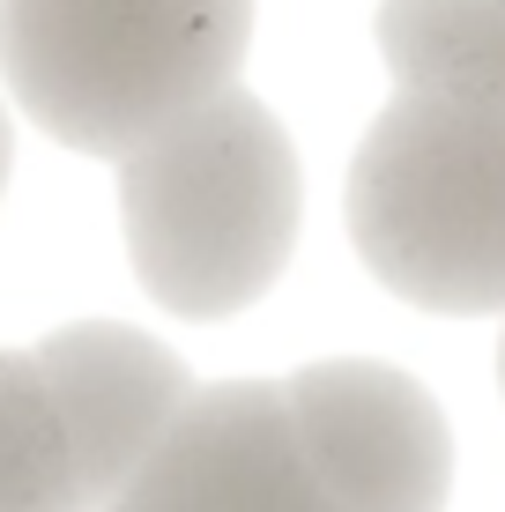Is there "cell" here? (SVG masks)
<instances>
[{
    "instance_id": "1",
    "label": "cell",
    "mask_w": 505,
    "mask_h": 512,
    "mask_svg": "<svg viewBox=\"0 0 505 512\" xmlns=\"http://www.w3.org/2000/svg\"><path fill=\"white\" fill-rule=\"evenodd\" d=\"M119 164V238L134 282L179 320H238L283 282L298 245L305 171L290 127L246 82H216Z\"/></svg>"
},
{
    "instance_id": "2",
    "label": "cell",
    "mask_w": 505,
    "mask_h": 512,
    "mask_svg": "<svg viewBox=\"0 0 505 512\" xmlns=\"http://www.w3.org/2000/svg\"><path fill=\"white\" fill-rule=\"evenodd\" d=\"M342 223L364 275L402 305L505 312V104L394 90L350 156Z\"/></svg>"
},
{
    "instance_id": "3",
    "label": "cell",
    "mask_w": 505,
    "mask_h": 512,
    "mask_svg": "<svg viewBox=\"0 0 505 512\" xmlns=\"http://www.w3.org/2000/svg\"><path fill=\"white\" fill-rule=\"evenodd\" d=\"M253 0H0V90L45 141L119 156L238 75Z\"/></svg>"
},
{
    "instance_id": "4",
    "label": "cell",
    "mask_w": 505,
    "mask_h": 512,
    "mask_svg": "<svg viewBox=\"0 0 505 512\" xmlns=\"http://www.w3.org/2000/svg\"><path fill=\"white\" fill-rule=\"evenodd\" d=\"M97 512H372L320 461L283 379L194 386Z\"/></svg>"
},
{
    "instance_id": "5",
    "label": "cell",
    "mask_w": 505,
    "mask_h": 512,
    "mask_svg": "<svg viewBox=\"0 0 505 512\" xmlns=\"http://www.w3.org/2000/svg\"><path fill=\"white\" fill-rule=\"evenodd\" d=\"M30 349H38L52 401L75 431V453L104 505L134 475V461L156 446V431L179 416V401L194 394L186 364L171 357V342H156L127 320H75V327H52Z\"/></svg>"
},
{
    "instance_id": "6",
    "label": "cell",
    "mask_w": 505,
    "mask_h": 512,
    "mask_svg": "<svg viewBox=\"0 0 505 512\" xmlns=\"http://www.w3.org/2000/svg\"><path fill=\"white\" fill-rule=\"evenodd\" d=\"M372 45L394 90L505 104V0H379Z\"/></svg>"
},
{
    "instance_id": "7",
    "label": "cell",
    "mask_w": 505,
    "mask_h": 512,
    "mask_svg": "<svg viewBox=\"0 0 505 512\" xmlns=\"http://www.w3.org/2000/svg\"><path fill=\"white\" fill-rule=\"evenodd\" d=\"M0 512H97L38 349H0Z\"/></svg>"
},
{
    "instance_id": "8",
    "label": "cell",
    "mask_w": 505,
    "mask_h": 512,
    "mask_svg": "<svg viewBox=\"0 0 505 512\" xmlns=\"http://www.w3.org/2000/svg\"><path fill=\"white\" fill-rule=\"evenodd\" d=\"M8 179H15V104L0 90V193H8Z\"/></svg>"
},
{
    "instance_id": "9",
    "label": "cell",
    "mask_w": 505,
    "mask_h": 512,
    "mask_svg": "<svg viewBox=\"0 0 505 512\" xmlns=\"http://www.w3.org/2000/svg\"><path fill=\"white\" fill-rule=\"evenodd\" d=\"M498 394H505V334H498Z\"/></svg>"
}]
</instances>
